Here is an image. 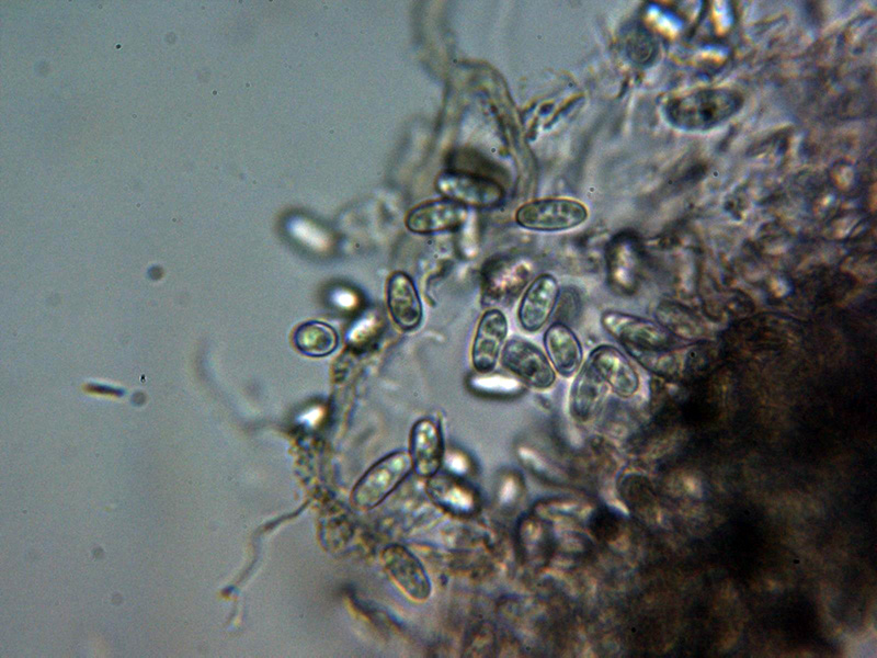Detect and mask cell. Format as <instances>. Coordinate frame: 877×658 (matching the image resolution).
<instances>
[{
	"label": "cell",
	"instance_id": "obj_1",
	"mask_svg": "<svg viewBox=\"0 0 877 658\" xmlns=\"http://www.w3.org/2000/svg\"><path fill=\"white\" fill-rule=\"evenodd\" d=\"M738 94L728 90H701L674 100L669 113L677 126L704 129L730 117L740 106Z\"/></svg>",
	"mask_w": 877,
	"mask_h": 658
},
{
	"label": "cell",
	"instance_id": "obj_2",
	"mask_svg": "<svg viewBox=\"0 0 877 658\" xmlns=\"http://www.w3.org/2000/svg\"><path fill=\"white\" fill-rule=\"evenodd\" d=\"M412 468L411 457L405 451L383 457L354 486L351 494L352 506L361 511L375 508L399 486Z\"/></svg>",
	"mask_w": 877,
	"mask_h": 658
},
{
	"label": "cell",
	"instance_id": "obj_3",
	"mask_svg": "<svg viewBox=\"0 0 877 658\" xmlns=\"http://www.w3.org/2000/svg\"><path fill=\"white\" fill-rule=\"evenodd\" d=\"M588 218L586 207L579 201L547 197L527 202L515 213L516 223L528 230L563 231L578 227Z\"/></svg>",
	"mask_w": 877,
	"mask_h": 658
},
{
	"label": "cell",
	"instance_id": "obj_4",
	"mask_svg": "<svg viewBox=\"0 0 877 658\" xmlns=\"http://www.w3.org/2000/svg\"><path fill=\"white\" fill-rule=\"evenodd\" d=\"M501 363L522 382L536 389H548L556 381V371L548 356L536 344L519 337L505 342Z\"/></svg>",
	"mask_w": 877,
	"mask_h": 658
},
{
	"label": "cell",
	"instance_id": "obj_5",
	"mask_svg": "<svg viewBox=\"0 0 877 658\" xmlns=\"http://www.w3.org/2000/svg\"><path fill=\"white\" fill-rule=\"evenodd\" d=\"M435 184L444 197L465 206L493 207L505 196L498 182L466 171H444L436 178Z\"/></svg>",
	"mask_w": 877,
	"mask_h": 658
},
{
	"label": "cell",
	"instance_id": "obj_6",
	"mask_svg": "<svg viewBox=\"0 0 877 658\" xmlns=\"http://www.w3.org/2000/svg\"><path fill=\"white\" fill-rule=\"evenodd\" d=\"M508 336L506 316L498 308L486 310L479 319L471 347V363L479 374L491 373Z\"/></svg>",
	"mask_w": 877,
	"mask_h": 658
},
{
	"label": "cell",
	"instance_id": "obj_7",
	"mask_svg": "<svg viewBox=\"0 0 877 658\" xmlns=\"http://www.w3.org/2000/svg\"><path fill=\"white\" fill-rule=\"evenodd\" d=\"M559 297V285L549 273L536 276L525 290L517 309L521 327L536 332L549 320Z\"/></svg>",
	"mask_w": 877,
	"mask_h": 658
},
{
	"label": "cell",
	"instance_id": "obj_8",
	"mask_svg": "<svg viewBox=\"0 0 877 658\" xmlns=\"http://www.w3.org/2000/svg\"><path fill=\"white\" fill-rule=\"evenodd\" d=\"M381 559L389 577L409 598L415 601L429 598L430 579L421 563L410 551L392 545L383 552Z\"/></svg>",
	"mask_w": 877,
	"mask_h": 658
},
{
	"label": "cell",
	"instance_id": "obj_9",
	"mask_svg": "<svg viewBox=\"0 0 877 658\" xmlns=\"http://www.w3.org/2000/svg\"><path fill=\"white\" fill-rule=\"evenodd\" d=\"M468 214L467 206L447 197L428 201L413 207L406 217V226L415 234H435L462 226Z\"/></svg>",
	"mask_w": 877,
	"mask_h": 658
},
{
	"label": "cell",
	"instance_id": "obj_10",
	"mask_svg": "<svg viewBox=\"0 0 877 658\" xmlns=\"http://www.w3.org/2000/svg\"><path fill=\"white\" fill-rule=\"evenodd\" d=\"M603 328L625 347L651 349L667 341V332L649 320L616 310L601 315Z\"/></svg>",
	"mask_w": 877,
	"mask_h": 658
},
{
	"label": "cell",
	"instance_id": "obj_11",
	"mask_svg": "<svg viewBox=\"0 0 877 658\" xmlns=\"http://www.w3.org/2000/svg\"><path fill=\"white\" fill-rule=\"evenodd\" d=\"M588 362L618 396L630 397L637 392L638 375L625 355L615 347L610 344L595 347Z\"/></svg>",
	"mask_w": 877,
	"mask_h": 658
},
{
	"label": "cell",
	"instance_id": "obj_12",
	"mask_svg": "<svg viewBox=\"0 0 877 658\" xmlns=\"http://www.w3.org/2000/svg\"><path fill=\"white\" fill-rule=\"evenodd\" d=\"M387 306L395 324L403 331L417 329L423 318V307L412 279L405 272H394L387 282Z\"/></svg>",
	"mask_w": 877,
	"mask_h": 658
},
{
	"label": "cell",
	"instance_id": "obj_13",
	"mask_svg": "<svg viewBox=\"0 0 877 658\" xmlns=\"http://www.w3.org/2000/svg\"><path fill=\"white\" fill-rule=\"evenodd\" d=\"M443 436L440 426L432 419L417 421L410 433V452L412 467L423 477H432L438 470L443 460Z\"/></svg>",
	"mask_w": 877,
	"mask_h": 658
},
{
	"label": "cell",
	"instance_id": "obj_14",
	"mask_svg": "<svg viewBox=\"0 0 877 658\" xmlns=\"http://www.w3.org/2000/svg\"><path fill=\"white\" fill-rule=\"evenodd\" d=\"M547 356L560 376H574L583 364V349L577 334L562 322L551 324L543 338Z\"/></svg>",
	"mask_w": 877,
	"mask_h": 658
},
{
	"label": "cell",
	"instance_id": "obj_15",
	"mask_svg": "<svg viewBox=\"0 0 877 658\" xmlns=\"http://www.w3.org/2000/svg\"><path fill=\"white\" fill-rule=\"evenodd\" d=\"M608 389V385L586 361L576 374L570 387V413L579 420H588L600 409Z\"/></svg>",
	"mask_w": 877,
	"mask_h": 658
},
{
	"label": "cell",
	"instance_id": "obj_16",
	"mask_svg": "<svg viewBox=\"0 0 877 658\" xmlns=\"http://www.w3.org/2000/svg\"><path fill=\"white\" fill-rule=\"evenodd\" d=\"M293 343L300 353L307 356L324 358L338 348L339 336L328 324L309 320L296 328L293 333Z\"/></svg>",
	"mask_w": 877,
	"mask_h": 658
},
{
	"label": "cell",
	"instance_id": "obj_17",
	"mask_svg": "<svg viewBox=\"0 0 877 658\" xmlns=\"http://www.w3.org/2000/svg\"><path fill=\"white\" fill-rule=\"evenodd\" d=\"M636 261L625 243H614L608 250L607 275L610 284L619 290L629 288L635 282Z\"/></svg>",
	"mask_w": 877,
	"mask_h": 658
},
{
	"label": "cell",
	"instance_id": "obj_18",
	"mask_svg": "<svg viewBox=\"0 0 877 658\" xmlns=\"http://www.w3.org/2000/svg\"><path fill=\"white\" fill-rule=\"evenodd\" d=\"M432 487L435 496L446 506L462 511L470 510L474 506L471 495L466 492L458 485L444 480H436Z\"/></svg>",
	"mask_w": 877,
	"mask_h": 658
}]
</instances>
